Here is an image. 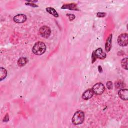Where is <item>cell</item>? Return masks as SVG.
I'll use <instances>...</instances> for the list:
<instances>
[{
	"instance_id": "11",
	"label": "cell",
	"mask_w": 128,
	"mask_h": 128,
	"mask_svg": "<svg viewBox=\"0 0 128 128\" xmlns=\"http://www.w3.org/2000/svg\"><path fill=\"white\" fill-rule=\"evenodd\" d=\"M62 9H69L70 10L74 11H79L77 5L76 4H65L62 7Z\"/></svg>"
},
{
	"instance_id": "1",
	"label": "cell",
	"mask_w": 128,
	"mask_h": 128,
	"mask_svg": "<svg viewBox=\"0 0 128 128\" xmlns=\"http://www.w3.org/2000/svg\"><path fill=\"white\" fill-rule=\"evenodd\" d=\"M46 46L43 42H38L34 45L32 49L33 53L36 55H41L45 53Z\"/></svg>"
},
{
	"instance_id": "23",
	"label": "cell",
	"mask_w": 128,
	"mask_h": 128,
	"mask_svg": "<svg viewBox=\"0 0 128 128\" xmlns=\"http://www.w3.org/2000/svg\"><path fill=\"white\" fill-rule=\"evenodd\" d=\"M98 69H99V71L100 73H102L103 72V69L102 68V67L101 66H98Z\"/></svg>"
},
{
	"instance_id": "5",
	"label": "cell",
	"mask_w": 128,
	"mask_h": 128,
	"mask_svg": "<svg viewBox=\"0 0 128 128\" xmlns=\"http://www.w3.org/2000/svg\"><path fill=\"white\" fill-rule=\"evenodd\" d=\"M118 44L122 46L125 47L127 46L128 44V35L126 33L120 35L118 38Z\"/></svg>"
},
{
	"instance_id": "16",
	"label": "cell",
	"mask_w": 128,
	"mask_h": 128,
	"mask_svg": "<svg viewBox=\"0 0 128 128\" xmlns=\"http://www.w3.org/2000/svg\"><path fill=\"white\" fill-rule=\"evenodd\" d=\"M125 86V84L121 81H118L115 83V87L117 89L123 88Z\"/></svg>"
},
{
	"instance_id": "10",
	"label": "cell",
	"mask_w": 128,
	"mask_h": 128,
	"mask_svg": "<svg viewBox=\"0 0 128 128\" xmlns=\"http://www.w3.org/2000/svg\"><path fill=\"white\" fill-rule=\"evenodd\" d=\"M119 96L123 100L127 101L128 98V90L127 89H121L119 92Z\"/></svg>"
},
{
	"instance_id": "18",
	"label": "cell",
	"mask_w": 128,
	"mask_h": 128,
	"mask_svg": "<svg viewBox=\"0 0 128 128\" xmlns=\"http://www.w3.org/2000/svg\"><path fill=\"white\" fill-rule=\"evenodd\" d=\"M92 63L93 64L96 61V60L97 59V58L95 54V52L93 51V53H92Z\"/></svg>"
},
{
	"instance_id": "7",
	"label": "cell",
	"mask_w": 128,
	"mask_h": 128,
	"mask_svg": "<svg viewBox=\"0 0 128 128\" xmlns=\"http://www.w3.org/2000/svg\"><path fill=\"white\" fill-rule=\"evenodd\" d=\"M94 94V93L92 90V89L87 90L83 94L82 98L84 100H88L91 99L93 96Z\"/></svg>"
},
{
	"instance_id": "9",
	"label": "cell",
	"mask_w": 128,
	"mask_h": 128,
	"mask_svg": "<svg viewBox=\"0 0 128 128\" xmlns=\"http://www.w3.org/2000/svg\"><path fill=\"white\" fill-rule=\"evenodd\" d=\"M95 54L97 58V59H100L101 60L105 59L106 57V54L103 52L102 48H99L97 49L96 51H94Z\"/></svg>"
},
{
	"instance_id": "20",
	"label": "cell",
	"mask_w": 128,
	"mask_h": 128,
	"mask_svg": "<svg viewBox=\"0 0 128 128\" xmlns=\"http://www.w3.org/2000/svg\"><path fill=\"white\" fill-rule=\"evenodd\" d=\"M97 16L99 18H103L105 17L106 16V14L104 13H101V12H99L97 13Z\"/></svg>"
},
{
	"instance_id": "15",
	"label": "cell",
	"mask_w": 128,
	"mask_h": 128,
	"mask_svg": "<svg viewBox=\"0 0 128 128\" xmlns=\"http://www.w3.org/2000/svg\"><path fill=\"white\" fill-rule=\"evenodd\" d=\"M128 58H126L123 59L121 61V66L125 70H128V66H127V62H128Z\"/></svg>"
},
{
	"instance_id": "3",
	"label": "cell",
	"mask_w": 128,
	"mask_h": 128,
	"mask_svg": "<svg viewBox=\"0 0 128 128\" xmlns=\"http://www.w3.org/2000/svg\"><path fill=\"white\" fill-rule=\"evenodd\" d=\"M92 89L93 91L94 94L98 95H100L104 92L105 90V87L102 83H98L94 85Z\"/></svg>"
},
{
	"instance_id": "22",
	"label": "cell",
	"mask_w": 128,
	"mask_h": 128,
	"mask_svg": "<svg viewBox=\"0 0 128 128\" xmlns=\"http://www.w3.org/2000/svg\"><path fill=\"white\" fill-rule=\"evenodd\" d=\"M9 115L8 114H7L5 117V118H4V122H7L8 121H9Z\"/></svg>"
},
{
	"instance_id": "12",
	"label": "cell",
	"mask_w": 128,
	"mask_h": 128,
	"mask_svg": "<svg viewBox=\"0 0 128 128\" xmlns=\"http://www.w3.org/2000/svg\"><path fill=\"white\" fill-rule=\"evenodd\" d=\"M28 62V59L25 57L20 58L18 61V65L20 67H23L25 66L26 64Z\"/></svg>"
},
{
	"instance_id": "19",
	"label": "cell",
	"mask_w": 128,
	"mask_h": 128,
	"mask_svg": "<svg viewBox=\"0 0 128 128\" xmlns=\"http://www.w3.org/2000/svg\"><path fill=\"white\" fill-rule=\"evenodd\" d=\"M67 16L69 17V20H70V21H73V20H74L75 19V18H76L75 16L74 15H73V14H67Z\"/></svg>"
},
{
	"instance_id": "6",
	"label": "cell",
	"mask_w": 128,
	"mask_h": 128,
	"mask_svg": "<svg viewBox=\"0 0 128 128\" xmlns=\"http://www.w3.org/2000/svg\"><path fill=\"white\" fill-rule=\"evenodd\" d=\"M27 20V16L24 14H19L13 18V21L17 23H23Z\"/></svg>"
},
{
	"instance_id": "14",
	"label": "cell",
	"mask_w": 128,
	"mask_h": 128,
	"mask_svg": "<svg viewBox=\"0 0 128 128\" xmlns=\"http://www.w3.org/2000/svg\"><path fill=\"white\" fill-rule=\"evenodd\" d=\"M7 74H8V72L7 71L3 68H1V72H0V76H1V81L3 80L4 79H5L6 77L7 76Z\"/></svg>"
},
{
	"instance_id": "17",
	"label": "cell",
	"mask_w": 128,
	"mask_h": 128,
	"mask_svg": "<svg viewBox=\"0 0 128 128\" xmlns=\"http://www.w3.org/2000/svg\"><path fill=\"white\" fill-rule=\"evenodd\" d=\"M107 87L109 90H111L113 88V83L111 81H108L107 82Z\"/></svg>"
},
{
	"instance_id": "8",
	"label": "cell",
	"mask_w": 128,
	"mask_h": 128,
	"mask_svg": "<svg viewBox=\"0 0 128 128\" xmlns=\"http://www.w3.org/2000/svg\"><path fill=\"white\" fill-rule=\"evenodd\" d=\"M112 34H110L107 39L106 45H105V49L107 52H109L112 48Z\"/></svg>"
},
{
	"instance_id": "21",
	"label": "cell",
	"mask_w": 128,
	"mask_h": 128,
	"mask_svg": "<svg viewBox=\"0 0 128 128\" xmlns=\"http://www.w3.org/2000/svg\"><path fill=\"white\" fill-rule=\"evenodd\" d=\"M26 5H28V6H31V7H38V6L36 5V4H34L33 3H26Z\"/></svg>"
},
{
	"instance_id": "4",
	"label": "cell",
	"mask_w": 128,
	"mask_h": 128,
	"mask_svg": "<svg viewBox=\"0 0 128 128\" xmlns=\"http://www.w3.org/2000/svg\"><path fill=\"white\" fill-rule=\"evenodd\" d=\"M39 34L43 38H47L49 37L51 34V29L46 26H43L39 29Z\"/></svg>"
},
{
	"instance_id": "2",
	"label": "cell",
	"mask_w": 128,
	"mask_h": 128,
	"mask_svg": "<svg viewBox=\"0 0 128 128\" xmlns=\"http://www.w3.org/2000/svg\"><path fill=\"white\" fill-rule=\"evenodd\" d=\"M85 120L84 113L82 111H77L74 115L72 119V123L76 125H78L82 124Z\"/></svg>"
},
{
	"instance_id": "13",
	"label": "cell",
	"mask_w": 128,
	"mask_h": 128,
	"mask_svg": "<svg viewBox=\"0 0 128 128\" xmlns=\"http://www.w3.org/2000/svg\"><path fill=\"white\" fill-rule=\"evenodd\" d=\"M46 10L47 12H48L49 14L53 15L54 17H59V15L55 9L51 8V7H49V8H47L46 9Z\"/></svg>"
}]
</instances>
